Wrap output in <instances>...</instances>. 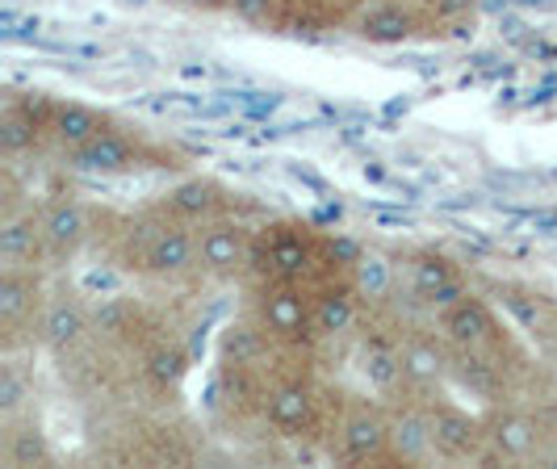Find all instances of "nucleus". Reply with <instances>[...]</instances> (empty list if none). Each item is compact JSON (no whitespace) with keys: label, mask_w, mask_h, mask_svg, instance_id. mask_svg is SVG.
Returning <instances> with one entry per match:
<instances>
[{"label":"nucleus","mask_w":557,"mask_h":469,"mask_svg":"<svg viewBox=\"0 0 557 469\" xmlns=\"http://www.w3.org/2000/svg\"><path fill=\"white\" fill-rule=\"evenodd\" d=\"M47 256L42 219L34 214H4L0 219V269H34Z\"/></svg>","instance_id":"nucleus-11"},{"label":"nucleus","mask_w":557,"mask_h":469,"mask_svg":"<svg viewBox=\"0 0 557 469\" xmlns=\"http://www.w3.org/2000/svg\"><path fill=\"white\" fill-rule=\"evenodd\" d=\"M38 143V122L22 110H9L0 113V156L4 160H17V156H26L29 147Z\"/></svg>","instance_id":"nucleus-24"},{"label":"nucleus","mask_w":557,"mask_h":469,"mask_svg":"<svg viewBox=\"0 0 557 469\" xmlns=\"http://www.w3.org/2000/svg\"><path fill=\"white\" fill-rule=\"evenodd\" d=\"M407 285H411V294H416L419 303L432 306V310H445V306L466 298V285H461V276L453 269V260L432 248L416 251L407 260Z\"/></svg>","instance_id":"nucleus-7"},{"label":"nucleus","mask_w":557,"mask_h":469,"mask_svg":"<svg viewBox=\"0 0 557 469\" xmlns=\"http://www.w3.org/2000/svg\"><path fill=\"white\" fill-rule=\"evenodd\" d=\"M361 373L369 378V386L394 390L403 382V357H398V348L382 344V340H369L361 348Z\"/></svg>","instance_id":"nucleus-23"},{"label":"nucleus","mask_w":557,"mask_h":469,"mask_svg":"<svg viewBox=\"0 0 557 469\" xmlns=\"http://www.w3.org/2000/svg\"><path fill=\"white\" fill-rule=\"evenodd\" d=\"M47 131L55 138L59 147H81L88 138H97L101 131H110L106 126V118L92 110V106H81V101H55L51 110H47Z\"/></svg>","instance_id":"nucleus-18"},{"label":"nucleus","mask_w":557,"mask_h":469,"mask_svg":"<svg viewBox=\"0 0 557 469\" xmlns=\"http://www.w3.org/2000/svg\"><path fill=\"white\" fill-rule=\"evenodd\" d=\"M398 357H403V382L407 386L428 390L445 378V353L432 340H407L398 348Z\"/></svg>","instance_id":"nucleus-21"},{"label":"nucleus","mask_w":557,"mask_h":469,"mask_svg":"<svg viewBox=\"0 0 557 469\" xmlns=\"http://www.w3.org/2000/svg\"><path fill=\"white\" fill-rule=\"evenodd\" d=\"M536 419L529 411H499L486 423V457H499V461H524L532 448H536Z\"/></svg>","instance_id":"nucleus-15"},{"label":"nucleus","mask_w":557,"mask_h":469,"mask_svg":"<svg viewBox=\"0 0 557 469\" xmlns=\"http://www.w3.org/2000/svg\"><path fill=\"white\" fill-rule=\"evenodd\" d=\"M357 298H361V294H357V285H352V281H348V285H323V289L310 298L314 335L332 340V335L352 332V323H357V314H361Z\"/></svg>","instance_id":"nucleus-17"},{"label":"nucleus","mask_w":557,"mask_h":469,"mask_svg":"<svg viewBox=\"0 0 557 469\" xmlns=\"http://www.w3.org/2000/svg\"><path fill=\"white\" fill-rule=\"evenodd\" d=\"M520 4H529L532 9V4H554V0H520Z\"/></svg>","instance_id":"nucleus-31"},{"label":"nucleus","mask_w":557,"mask_h":469,"mask_svg":"<svg viewBox=\"0 0 557 469\" xmlns=\"http://www.w3.org/2000/svg\"><path fill=\"white\" fill-rule=\"evenodd\" d=\"M256 319L269 332V340L281 344H307L314 335V319H310V298L294 285V281H277L260 294L256 303Z\"/></svg>","instance_id":"nucleus-2"},{"label":"nucleus","mask_w":557,"mask_h":469,"mask_svg":"<svg viewBox=\"0 0 557 469\" xmlns=\"http://www.w3.org/2000/svg\"><path fill=\"white\" fill-rule=\"evenodd\" d=\"M314 407H319V398H314L310 382L289 378V382H281V386L269 390V398H264V419L277 428L281 436H302V432L314 428Z\"/></svg>","instance_id":"nucleus-9"},{"label":"nucleus","mask_w":557,"mask_h":469,"mask_svg":"<svg viewBox=\"0 0 557 469\" xmlns=\"http://www.w3.org/2000/svg\"><path fill=\"white\" fill-rule=\"evenodd\" d=\"M441 332H445V340L457 353H474V348H482V344L495 335V314H491V306L482 303V298H470V294H466L461 303L445 306Z\"/></svg>","instance_id":"nucleus-13"},{"label":"nucleus","mask_w":557,"mask_h":469,"mask_svg":"<svg viewBox=\"0 0 557 469\" xmlns=\"http://www.w3.org/2000/svg\"><path fill=\"white\" fill-rule=\"evenodd\" d=\"M67 164L76 172H97V176H113V172H131L139 168V151L131 147V138L101 131L97 138H88L81 147L67 151Z\"/></svg>","instance_id":"nucleus-14"},{"label":"nucleus","mask_w":557,"mask_h":469,"mask_svg":"<svg viewBox=\"0 0 557 469\" xmlns=\"http://www.w3.org/2000/svg\"><path fill=\"white\" fill-rule=\"evenodd\" d=\"M172 4H185V9H201V13H214V9H226L231 0H172Z\"/></svg>","instance_id":"nucleus-30"},{"label":"nucleus","mask_w":557,"mask_h":469,"mask_svg":"<svg viewBox=\"0 0 557 469\" xmlns=\"http://www.w3.org/2000/svg\"><path fill=\"white\" fill-rule=\"evenodd\" d=\"M352 285H357V294H361V298H369V303L391 298V289H394L391 264H386L382 256H369V251H361V260L352 264Z\"/></svg>","instance_id":"nucleus-25"},{"label":"nucleus","mask_w":557,"mask_h":469,"mask_svg":"<svg viewBox=\"0 0 557 469\" xmlns=\"http://www.w3.org/2000/svg\"><path fill=\"white\" fill-rule=\"evenodd\" d=\"M88 335V310L76 294H59L51 303L42 306V319H38V340L42 348L51 353H72Z\"/></svg>","instance_id":"nucleus-12"},{"label":"nucleus","mask_w":557,"mask_h":469,"mask_svg":"<svg viewBox=\"0 0 557 469\" xmlns=\"http://www.w3.org/2000/svg\"><path fill=\"white\" fill-rule=\"evenodd\" d=\"M38 306H42V285L34 269H0V332L9 344L22 335Z\"/></svg>","instance_id":"nucleus-8"},{"label":"nucleus","mask_w":557,"mask_h":469,"mask_svg":"<svg viewBox=\"0 0 557 469\" xmlns=\"http://www.w3.org/2000/svg\"><path fill=\"white\" fill-rule=\"evenodd\" d=\"M26 398H29V386H26V378H22V369H17L13 360H4V365H0V423L17 419L22 407H26Z\"/></svg>","instance_id":"nucleus-27"},{"label":"nucleus","mask_w":557,"mask_h":469,"mask_svg":"<svg viewBox=\"0 0 557 469\" xmlns=\"http://www.w3.org/2000/svg\"><path fill=\"white\" fill-rule=\"evenodd\" d=\"M264 340H269V332L264 328H226L223 335V353L226 360H235V365H251V360L264 353Z\"/></svg>","instance_id":"nucleus-28"},{"label":"nucleus","mask_w":557,"mask_h":469,"mask_svg":"<svg viewBox=\"0 0 557 469\" xmlns=\"http://www.w3.org/2000/svg\"><path fill=\"white\" fill-rule=\"evenodd\" d=\"M197 264V235L185 222H164L147 231L139 248V273L147 276H181Z\"/></svg>","instance_id":"nucleus-5"},{"label":"nucleus","mask_w":557,"mask_h":469,"mask_svg":"<svg viewBox=\"0 0 557 469\" xmlns=\"http://www.w3.org/2000/svg\"><path fill=\"white\" fill-rule=\"evenodd\" d=\"M223 201H226V194L219 181L194 176V181H185V185H176V189L168 194V210L181 222H197V226H201V222H210L219 214Z\"/></svg>","instance_id":"nucleus-20"},{"label":"nucleus","mask_w":557,"mask_h":469,"mask_svg":"<svg viewBox=\"0 0 557 469\" xmlns=\"http://www.w3.org/2000/svg\"><path fill=\"white\" fill-rule=\"evenodd\" d=\"M251 251H256V235L244 222L210 219L197 231V264L210 276H235L239 269H248Z\"/></svg>","instance_id":"nucleus-3"},{"label":"nucleus","mask_w":557,"mask_h":469,"mask_svg":"<svg viewBox=\"0 0 557 469\" xmlns=\"http://www.w3.org/2000/svg\"><path fill=\"white\" fill-rule=\"evenodd\" d=\"M314 256H319V244L302 222H273L251 251L256 269L273 281H298L314 264Z\"/></svg>","instance_id":"nucleus-1"},{"label":"nucleus","mask_w":557,"mask_h":469,"mask_svg":"<svg viewBox=\"0 0 557 469\" xmlns=\"http://www.w3.org/2000/svg\"><path fill=\"white\" fill-rule=\"evenodd\" d=\"M357 34H361L364 42H373V47H398V42H407L416 34V17H411V9H403L394 0H382V4H373V9L361 13Z\"/></svg>","instance_id":"nucleus-19"},{"label":"nucleus","mask_w":557,"mask_h":469,"mask_svg":"<svg viewBox=\"0 0 557 469\" xmlns=\"http://www.w3.org/2000/svg\"><path fill=\"white\" fill-rule=\"evenodd\" d=\"M432 444H436V457H445V461L486 457V428L478 415L441 403V407H432Z\"/></svg>","instance_id":"nucleus-6"},{"label":"nucleus","mask_w":557,"mask_h":469,"mask_svg":"<svg viewBox=\"0 0 557 469\" xmlns=\"http://www.w3.org/2000/svg\"><path fill=\"white\" fill-rule=\"evenodd\" d=\"M239 22H248V26H269V17L277 13V0H231L226 4Z\"/></svg>","instance_id":"nucleus-29"},{"label":"nucleus","mask_w":557,"mask_h":469,"mask_svg":"<svg viewBox=\"0 0 557 469\" xmlns=\"http://www.w3.org/2000/svg\"><path fill=\"white\" fill-rule=\"evenodd\" d=\"M42 219V235H47V256L51 260H72L88 239V214L76 197H55L47 201Z\"/></svg>","instance_id":"nucleus-10"},{"label":"nucleus","mask_w":557,"mask_h":469,"mask_svg":"<svg viewBox=\"0 0 557 469\" xmlns=\"http://www.w3.org/2000/svg\"><path fill=\"white\" fill-rule=\"evenodd\" d=\"M185 373H189V357H185L176 344L151 348V357H147V378H151L156 386H176Z\"/></svg>","instance_id":"nucleus-26"},{"label":"nucleus","mask_w":557,"mask_h":469,"mask_svg":"<svg viewBox=\"0 0 557 469\" xmlns=\"http://www.w3.org/2000/svg\"><path fill=\"white\" fill-rule=\"evenodd\" d=\"M339 448L348 461H386L394 457L391 415L373 403H352L339 423Z\"/></svg>","instance_id":"nucleus-4"},{"label":"nucleus","mask_w":557,"mask_h":469,"mask_svg":"<svg viewBox=\"0 0 557 469\" xmlns=\"http://www.w3.org/2000/svg\"><path fill=\"white\" fill-rule=\"evenodd\" d=\"M4 461L9 466H51V444L42 436L38 423H17L9 419L4 423Z\"/></svg>","instance_id":"nucleus-22"},{"label":"nucleus","mask_w":557,"mask_h":469,"mask_svg":"<svg viewBox=\"0 0 557 469\" xmlns=\"http://www.w3.org/2000/svg\"><path fill=\"white\" fill-rule=\"evenodd\" d=\"M391 441H394V457H398V461H411V466L428 461V457L436 453V444H432V411H428V407H416V403L394 407Z\"/></svg>","instance_id":"nucleus-16"}]
</instances>
